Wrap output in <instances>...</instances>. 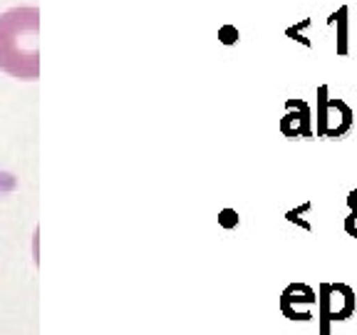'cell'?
<instances>
[{
	"instance_id": "cell-1",
	"label": "cell",
	"mask_w": 357,
	"mask_h": 335,
	"mask_svg": "<svg viewBox=\"0 0 357 335\" xmlns=\"http://www.w3.org/2000/svg\"><path fill=\"white\" fill-rule=\"evenodd\" d=\"M0 70L15 80H40V8L20 6L0 15Z\"/></svg>"
},
{
	"instance_id": "cell-2",
	"label": "cell",
	"mask_w": 357,
	"mask_h": 335,
	"mask_svg": "<svg viewBox=\"0 0 357 335\" xmlns=\"http://www.w3.org/2000/svg\"><path fill=\"white\" fill-rule=\"evenodd\" d=\"M355 124V112L340 97H330L328 84H320L315 92V114H312V127L315 137L320 140H342Z\"/></svg>"
},
{
	"instance_id": "cell-3",
	"label": "cell",
	"mask_w": 357,
	"mask_h": 335,
	"mask_svg": "<svg viewBox=\"0 0 357 335\" xmlns=\"http://www.w3.org/2000/svg\"><path fill=\"white\" fill-rule=\"evenodd\" d=\"M357 311V293L347 283L318 285V333L333 335V325L352 318Z\"/></svg>"
},
{
	"instance_id": "cell-4",
	"label": "cell",
	"mask_w": 357,
	"mask_h": 335,
	"mask_svg": "<svg viewBox=\"0 0 357 335\" xmlns=\"http://www.w3.org/2000/svg\"><path fill=\"white\" fill-rule=\"evenodd\" d=\"M318 306V290L307 283H290L280 293V313L288 320L307 323L312 320V308Z\"/></svg>"
},
{
	"instance_id": "cell-5",
	"label": "cell",
	"mask_w": 357,
	"mask_h": 335,
	"mask_svg": "<svg viewBox=\"0 0 357 335\" xmlns=\"http://www.w3.org/2000/svg\"><path fill=\"white\" fill-rule=\"evenodd\" d=\"M280 134L288 140H312L315 127H312V110L305 100H288L285 102V114L278 124Z\"/></svg>"
},
{
	"instance_id": "cell-6",
	"label": "cell",
	"mask_w": 357,
	"mask_h": 335,
	"mask_svg": "<svg viewBox=\"0 0 357 335\" xmlns=\"http://www.w3.org/2000/svg\"><path fill=\"white\" fill-rule=\"evenodd\" d=\"M328 28H335V47L337 55L345 57L350 52V8L340 6L335 13H330Z\"/></svg>"
},
{
	"instance_id": "cell-7",
	"label": "cell",
	"mask_w": 357,
	"mask_h": 335,
	"mask_svg": "<svg viewBox=\"0 0 357 335\" xmlns=\"http://www.w3.org/2000/svg\"><path fill=\"white\" fill-rule=\"evenodd\" d=\"M310 25H312V20H310V17H305V20H301L298 25H290V28L285 30V35H288L290 40H296V43H301L303 47H312L310 38H305V35H303V30L310 28Z\"/></svg>"
},
{
	"instance_id": "cell-8",
	"label": "cell",
	"mask_w": 357,
	"mask_h": 335,
	"mask_svg": "<svg viewBox=\"0 0 357 335\" xmlns=\"http://www.w3.org/2000/svg\"><path fill=\"white\" fill-rule=\"evenodd\" d=\"M285 218H288L290 223H296L298 229H303V231H307V234H312V223L307 221V218L303 216V214L298 211V209H290V211L285 214Z\"/></svg>"
},
{
	"instance_id": "cell-9",
	"label": "cell",
	"mask_w": 357,
	"mask_h": 335,
	"mask_svg": "<svg viewBox=\"0 0 357 335\" xmlns=\"http://www.w3.org/2000/svg\"><path fill=\"white\" fill-rule=\"evenodd\" d=\"M218 38H221L226 45H234V43H238V30H236L234 25H226V28H221Z\"/></svg>"
},
{
	"instance_id": "cell-10",
	"label": "cell",
	"mask_w": 357,
	"mask_h": 335,
	"mask_svg": "<svg viewBox=\"0 0 357 335\" xmlns=\"http://www.w3.org/2000/svg\"><path fill=\"white\" fill-rule=\"evenodd\" d=\"M345 234L352 236V239H357V214L350 211L345 216Z\"/></svg>"
},
{
	"instance_id": "cell-11",
	"label": "cell",
	"mask_w": 357,
	"mask_h": 335,
	"mask_svg": "<svg viewBox=\"0 0 357 335\" xmlns=\"http://www.w3.org/2000/svg\"><path fill=\"white\" fill-rule=\"evenodd\" d=\"M347 209L357 214V189H352L350 194H347Z\"/></svg>"
},
{
	"instance_id": "cell-12",
	"label": "cell",
	"mask_w": 357,
	"mask_h": 335,
	"mask_svg": "<svg viewBox=\"0 0 357 335\" xmlns=\"http://www.w3.org/2000/svg\"><path fill=\"white\" fill-rule=\"evenodd\" d=\"M223 223H226V226H236V223H238V218H236L234 211H223Z\"/></svg>"
}]
</instances>
